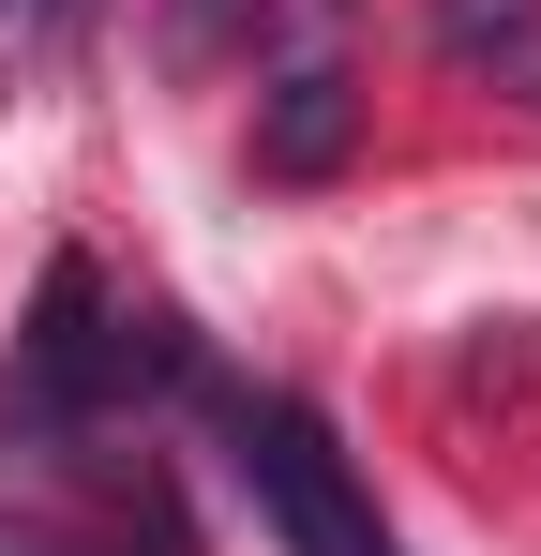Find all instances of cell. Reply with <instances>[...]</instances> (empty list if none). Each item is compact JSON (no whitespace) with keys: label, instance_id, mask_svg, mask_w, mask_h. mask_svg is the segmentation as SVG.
Here are the masks:
<instances>
[{"label":"cell","instance_id":"277c9868","mask_svg":"<svg viewBox=\"0 0 541 556\" xmlns=\"http://www.w3.org/2000/svg\"><path fill=\"white\" fill-rule=\"evenodd\" d=\"M437 61H541V0H437Z\"/></svg>","mask_w":541,"mask_h":556},{"label":"cell","instance_id":"3957f363","mask_svg":"<svg viewBox=\"0 0 541 556\" xmlns=\"http://www.w3.org/2000/svg\"><path fill=\"white\" fill-rule=\"evenodd\" d=\"M270 30H286V0H166V61H180V76H211V61H256Z\"/></svg>","mask_w":541,"mask_h":556},{"label":"cell","instance_id":"7a4b0ae2","mask_svg":"<svg viewBox=\"0 0 541 556\" xmlns=\"http://www.w3.org/2000/svg\"><path fill=\"white\" fill-rule=\"evenodd\" d=\"M347 151H361V76L347 61H286L256 91V166L270 181H331Z\"/></svg>","mask_w":541,"mask_h":556},{"label":"cell","instance_id":"6da1fadb","mask_svg":"<svg viewBox=\"0 0 541 556\" xmlns=\"http://www.w3.org/2000/svg\"><path fill=\"white\" fill-rule=\"evenodd\" d=\"M226 452H241V481H256V511H270L286 556H391L361 466L331 452V421H316L301 391H226Z\"/></svg>","mask_w":541,"mask_h":556},{"label":"cell","instance_id":"5b68a950","mask_svg":"<svg viewBox=\"0 0 541 556\" xmlns=\"http://www.w3.org/2000/svg\"><path fill=\"white\" fill-rule=\"evenodd\" d=\"M90 30V0H0V76H61Z\"/></svg>","mask_w":541,"mask_h":556},{"label":"cell","instance_id":"8992f818","mask_svg":"<svg viewBox=\"0 0 541 556\" xmlns=\"http://www.w3.org/2000/svg\"><path fill=\"white\" fill-rule=\"evenodd\" d=\"M0 556H76V542H61L46 511H0Z\"/></svg>","mask_w":541,"mask_h":556}]
</instances>
